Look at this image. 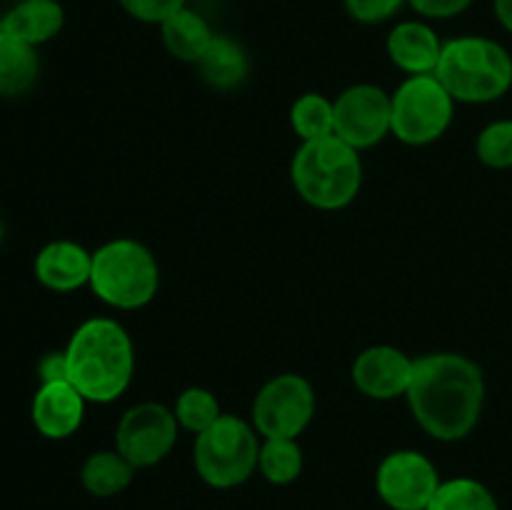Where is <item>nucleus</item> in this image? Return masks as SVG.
I'll return each instance as SVG.
<instances>
[{
    "label": "nucleus",
    "mask_w": 512,
    "mask_h": 510,
    "mask_svg": "<svg viewBox=\"0 0 512 510\" xmlns=\"http://www.w3.org/2000/svg\"><path fill=\"white\" fill-rule=\"evenodd\" d=\"M40 75L38 48L0 30V98H20Z\"/></svg>",
    "instance_id": "19"
},
{
    "label": "nucleus",
    "mask_w": 512,
    "mask_h": 510,
    "mask_svg": "<svg viewBox=\"0 0 512 510\" xmlns=\"http://www.w3.org/2000/svg\"><path fill=\"white\" fill-rule=\"evenodd\" d=\"M63 350L68 358V380L88 403H115L133 383L135 345L118 320H83Z\"/></svg>",
    "instance_id": "2"
},
{
    "label": "nucleus",
    "mask_w": 512,
    "mask_h": 510,
    "mask_svg": "<svg viewBox=\"0 0 512 510\" xmlns=\"http://www.w3.org/2000/svg\"><path fill=\"white\" fill-rule=\"evenodd\" d=\"M428 510H500V505L488 485L460 475L440 483Z\"/></svg>",
    "instance_id": "23"
},
{
    "label": "nucleus",
    "mask_w": 512,
    "mask_h": 510,
    "mask_svg": "<svg viewBox=\"0 0 512 510\" xmlns=\"http://www.w3.org/2000/svg\"><path fill=\"white\" fill-rule=\"evenodd\" d=\"M260 440L263 438L253 423L223 413L208 430L195 435V473L215 490H230L248 483L258 470Z\"/></svg>",
    "instance_id": "6"
},
{
    "label": "nucleus",
    "mask_w": 512,
    "mask_h": 510,
    "mask_svg": "<svg viewBox=\"0 0 512 510\" xmlns=\"http://www.w3.org/2000/svg\"><path fill=\"white\" fill-rule=\"evenodd\" d=\"M415 358L395 345H370L360 350L353 360L350 378L358 393L370 400H395L405 398L410 378H413Z\"/></svg>",
    "instance_id": "12"
},
{
    "label": "nucleus",
    "mask_w": 512,
    "mask_h": 510,
    "mask_svg": "<svg viewBox=\"0 0 512 510\" xmlns=\"http://www.w3.org/2000/svg\"><path fill=\"white\" fill-rule=\"evenodd\" d=\"M305 455L298 438L260 440L258 470L270 485H290L303 475Z\"/></svg>",
    "instance_id": "21"
},
{
    "label": "nucleus",
    "mask_w": 512,
    "mask_h": 510,
    "mask_svg": "<svg viewBox=\"0 0 512 510\" xmlns=\"http://www.w3.org/2000/svg\"><path fill=\"white\" fill-rule=\"evenodd\" d=\"M5 240V223H3V215H0V245H3Z\"/></svg>",
    "instance_id": "31"
},
{
    "label": "nucleus",
    "mask_w": 512,
    "mask_h": 510,
    "mask_svg": "<svg viewBox=\"0 0 512 510\" xmlns=\"http://www.w3.org/2000/svg\"><path fill=\"white\" fill-rule=\"evenodd\" d=\"M493 8L500 25H503L508 33H512V0H493Z\"/></svg>",
    "instance_id": "30"
},
{
    "label": "nucleus",
    "mask_w": 512,
    "mask_h": 510,
    "mask_svg": "<svg viewBox=\"0 0 512 510\" xmlns=\"http://www.w3.org/2000/svg\"><path fill=\"white\" fill-rule=\"evenodd\" d=\"M65 10L58 0H20L0 18V30L30 45L50 43L63 30Z\"/></svg>",
    "instance_id": "16"
},
{
    "label": "nucleus",
    "mask_w": 512,
    "mask_h": 510,
    "mask_svg": "<svg viewBox=\"0 0 512 510\" xmlns=\"http://www.w3.org/2000/svg\"><path fill=\"white\" fill-rule=\"evenodd\" d=\"M160 38H163L165 50L173 55L180 63L198 65L205 50L213 43L215 33L208 25V20L200 13L190 10L188 5L180 8L178 13L170 15L163 25H160Z\"/></svg>",
    "instance_id": "17"
},
{
    "label": "nucleus",
    "mask_w": 512,
    "mask_h": 510,
    "mask_svg": "<svg viewBox=\"0 0 512 510\" xmlns=\"http://www.w3.org/2000/svg\"><path fill=\"white\" fill-rule=\"evenodd\" d=\"M178 430L180 425L173 408L145 400L120 415L115 428V450L138 470L153 468L173 453Z\"/></svg>",
    "instance_id": "9"
},
{
    "label": "nucleus",
    "mask_w": 512,
    "mask_h": 510,
    "mask_svg": "<svg viewBox=\"0 0 512 510\" xmlns=\"http://www.w3.org/2000/svg\"><path fill=\"white\" fill-rule=\"evenodd\" d=\"M290 128L298 135L300 143L320 140L333 135L335 130V105L323 93H303L290 105Z\"/></svg>",
    "instance_id": "22"
},
{
    "label": "nucleus",
    "mask_w": 512,
    "mask_h": 510,
    "mask_svg": "<svg viewBox=\"0 0 512 510\" xmlns=\"http://www.w3.org/2000/svg\"><path fill=\"white\" fill-rule=\"evenodd\" d=\"M88 400L70 380L40 383L30 400V420L48 440H68L83 428Z\"/></svg>",
    "instance_id": "13"
},
{
    "label": "nucleus",
    "mask_w": 512,
    "mask_h": 510,
    "mask_svg": "<svg viewBox=\"0 0 512 510\" xmlns=\"http://www.w3.org/2000/svg\"><path fill=\"white\" fill-rule=\"evenodd\" d=\"M290 180L300 198L315 210L348 208L363 188L360 150L350 148L338 135L300 143L290 160Z\"/></svg>",
    "instance_id": "3"
},
{
    "label": "nucleus",
    "mask_w": 512,
    "mask_h": 510,
    "mask_svg": "<svg viewBox=\"0 0 512 510\" xmlns=\"http://www.w3.org/2000/svg\"><path fill=\"white\" fill-rule=\"evenodd\" d=\"M435 78L455 103H495L512 88V55L498 40L460 35L443 43Z\"/></svg>",
    "instance_id": "4"
},
{
    "label": "nucleus",
    "mask_w": 512,
    "mask_h": 510,
    "mask_svg": "<svg viewBox=\"0 0 512 510\" xmlns=\"http://www.w3.org/2000/svg\"><path fill=\"white\" fill-rule=\"evenodd\" d=\"M390 63L405 75H435L443 55V40L423 20H403L385 40Z\"/></svg>",
    "instance_id": "15"
},
{
    "label": "nucleus",
    "mask_w": 512,
    "mask_h": 510,
    "mask_svg": "<svg viewBox=\"0 0 512 510\" xmlns=\"http://www.w3.org/2000/svg\"><path fill=\"white\" fill-rule=\"evenodd\" d=\"M38 380L40 383H55V380H68V358L65 350H50L38 360Z\"/></svg>",
    "instance_id": "29"
},
{
    "label": "nucleus",
    "mask_w": 512,
    "mask_h": 510,
    "mask_svg": "<svg viewBox=\"0 0 512 510\" xmlns=\"http://www.w3.org/2000/svg\"><path fill=\"white\" fill-rule=\"evenodd\" d=\"M475 153L483 165L493 170L512 168V120H495L485 125L475 143Z\"/></svg>",
    "instance_id": "25"
},
{
    "label": "nucleus",
    "mask_w": 512,
    "mask_h": 510,
    "mask_svg": "<svg viewBox=\"0 0 512 510\" xmlns=\"http://www.w3.org/2000/svg\"><path fill=\"white\" fill-rule=\"evenodd\" d=\"M408 0H345V10L353 20L365 25H378L393 18Z\"/></svg>",
    "instance_id": "27"
},
{
    "label": "nucleus",
    "mask_w": 512,
    "mask_h": 510,
    "mask_svg": "<svg viewBox=\"0 0 512 510\" xmlns=\"http://www.w3.org/2000/svg\"><path fill=\"white\" fill-rule=\"evenodd\" d=\"M90 290L115 310H140L160 290V265L153 250L135 238H113L93 250Z\"/></svg>",
    "instance_id": "5"
},
{
    "label": "nucleus",
    "mask_w": 512,
    "mask_h": 510,
    "mask_svg": "<svg viewBox=\"0 0 512 510\" xmlns=\"http://www.w3.org/2000/svg\"><path fill=\"white\" fill-rule=\"evenodd\" d=\"M405 400L425 435L440 443H458L480 423L485 375L468 355L425 353L415 358Z\"/></svg>",
    "instance_id": "1"
},
{
    "label": "nucleus",
    "mask_w": 512,
    "mask_h": 510,
    "mask_svg": "<svg viewBox=\"0 0 512 510\" xmlns=\"http://www.w3.org/2000/svg\"><path fill=\"white\" fill-rule=\"evenodd\" d=\"M35 280L53 293H75L90 285L93 253L75 240H50L38 250L33 263Z\"/></svg>",
    "instance_id": "14"
},
{
    "label": "nucleus",
    "mask_w": 512,
    "mask_h": 510,
    "mask_svg": "<svg viewBox=\"0 0 512 510\" xmlns=\"http://www.w3.org/2000/svg\"><path fill=\"white\" fill-rule=\"evenodd\" d=\"M318 395L305 375L280 373L263 383L253 400L250 423L260 438H300L313 423Z\"/></svg>",
    "instance_id": "8"
},
{
    "label": "nucleus",
    "mask_w": 512,
    "mask_h": 510,
    "mask_svg": "<svg viewBox=\"0 0 512 510\" xmlns=\"http://www.w3.org/2000/svg\"><path fill=\"white\" fill-rule=\"evenodd\" d=\"M173 413L178 418L180 428L193 435H200L223 415V410H220L218 395L213 390L193 385V388H185L178 395V400L173 405Z\"/></svg>",
    "instance_id": "24"
},
{
    "label": "nucleus",
    "mask_w": 512,
    "mask_h": 510,
    "mask_svg": "<svg viewBox=\"0 0 512 510\" xmlns=\"http://www.w3.org/2000/svg\"><path fill=\"white\" fill-rule=\"evenodd\" d=\"M408 5L428 20H448L465 13L473 0H408Z\"/></svg>",
    "instance_id": "28"
},
{
    "label": "nucleus",
    "mask_w": 512,
    "mask_h": 510,
    "mask_svg": "<svg viewBox=\"0 0 512 510\" xmlns=\"http://www.w3.org/2000/svg\"><path fill=\"white\" fill-rule=\"evenodd\" d=\"M393 135L410 148L433 145L448 133L455 118V100L435 75H408L390 93Z\"/></svg>",
    "instance_id": "7"
},
{
    "label": "nucleus",
    "mask_w": 512,
    "mask_h": 510,
    "mask_svg": "<svg viewBox=\"0 0 512 510\" xmlns=\"http://www.w3.org/2000/svg\"><path fill=\"white\" fill-rule=\"evenodd\" d=\"M118 5L140 23L163 25L170 15L185 8V0H118Z\"/></svg>",
    "instance_id": "26"
},
{
    "label": "nucleus",
    "mask_w": 512,
    "mask_h": 510,
    "mask_svg": "<svg viewBox=\"0 0 512 510\" xmlns=\"http://www.w3.org/2000/svg\"><path fill=\"white\" fill-rule=\"evenodd\" d=\"M335 105V130L343 143L355 150H368L383 143L393 135V108H390V93L380 85L355 83L345 88Z\"/></svg>",
    "instance_id": "10"
},
{
    "label": "nucleus",
    "mask_w": 512,
    "mask_h": 510,
    "mask_svg": "<svg viewBox=\"0 0 512 510\" xmlns=\"http://www.w3.org/2000/svg\"><path fill=\"white\" fill-rule=\"evenodd\" d=\"M440 483L433 460L410 448L385 455L375 473V490L390 510H428Z\"/></svg>",
    "instance_id": "11"
},
{
    "label": "nucleus",
    "mask_w": 512,
    "mask_h": 510,
    "mask_svg": "<svg viewBox=\"0 0 512 510\" xmlns=\"http://www.w3.org/2000/svg\"><path fill=\"white\" fill-rule=\"evenodd\" d=\"M135 465L118 450H95L80 468V483L93 498H115L125 493L135 478Z\"/></svg>",
    "instance_id": "20"
},
{
    "label": "nucleus",
    "mask_w": 512,
    "mask_h": 510,
    "mask_svg": "<svg viewBox=\"0 0 512 510\" xmlns=\"http://www.w3.org/2000/svg\"><path fill=\"white\" fill-rule=\"evenodd\" d=\"M205 83L215 90H235L248 80L250 58L243 45L230 35L215 33L213 43L198 63Z\"/></svg>",
    "instance_id": "18"
}]
</instances>
